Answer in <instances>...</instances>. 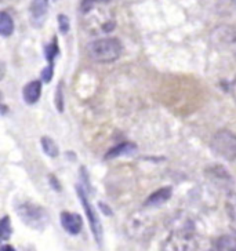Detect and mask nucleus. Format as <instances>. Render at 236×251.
<instances>
[{
  "mask_svg": "<svg viewBox=\"0 0 236 251\" xmlns=\"http://www.w3.org/2000/svg\"><path fill=\"white\" fill-rule=\"evenodd\" d=\"M58 42L57 39H52V42L50 45L45 46V58L49 61V64H54V58L58 55Z\"/></svg>",
  "mask_w": 236,
  "mask_h": 251,
  "instance_id": "nucleus-15",
  "label": "nucleus"
},
{
  "mask_svg": "<svg viewBox=\"0 0 236 251\" xmlns=\"http://www.w3.org/2000/svg\"><path fill=\"white\" fill-rule=\"evenodd\" d=\"M14 32V21L6 11L0 13V35L3 37H8Z\"/></svg>",
  "mask_w": 236,
  "mask_h": 251,
  "instance_id": "nucleus-12",
  "label": "nucleus"
},
{
  "mask_svg": "<svg viewBox=\"0 0 236 251\" xmlns=\"http://www.w3.org/2000/svg\"><path fill=\"white\" fill-rule=\"evenodd\" d=\"M42 94V81L40 80H32L29 81L23 90L24 101L28 105H33L39 101Z\"/></svg>",
  "mask_w": 236,
  "mask_h": 251,
  "instance_id": "nucleus-8",
  "label": "nucleus"
},
{
  "mask_svg": "<svg viewBox=\"0 0 236 251\" xmlns=\"http://www.w3.org/2000/svg\"><path fill=\"white\" fill-rule=\"evenodd\" d=\"M11 233H13V229H11V222H10V217L8 215H4L1 220H0V239L3 242L8 240L11 237Z\"/></svg>",
  "mask_w": 236,
  "mask_h": 251,
  "instance_id": "nucleus-14",
  "label": "nucleus"
},
{
  "mask_svg": "<svg viewBox=\"0 0 236 251\" xmlns=\"http://www.w3.org/2000/svg\"><path fill=\"white\" fill-rule=\"evenodd\" d=\"M6 112H7V108H6V106L3 105V115H6Z\"/></svg>",
  "mask_w": 236,
  "mask_h": 251,
  "instance_id": "nucleus-26",
  "label": "nucleus"
},
{
  "mask_svg": "<svg viewBox=\"0 0 236 251\" xmlns=\"http://www.w3.org/2000/svg\"><path fill=\"white\" fill-rule=\"evenodd\" d=\"M100 207H101V208H103V210H104V213H105V214H106V215L112 214V211H111V210H109V208H108V207L105 206V204H104V203H101V204H100Z\"/></svg>",
  "mask_w": 236,
  "mask_h": 251,
  "instance_id": "nucleus-23",
  "label": "nucleus"
},
{
  "mask_svg": "<svg viewBox=\"0 0 236 251\" xmlns=\"http://www.w3.org/2000/svg\"><path fill=\"white\" fill-rule=\"evenodd\" d=\"M76 193L79 196V199L81 201V206L86 211V215H87V220H89L90 228H91V232L94 235V239L98 244L103 243V226H101V221H100V217L97 214L96 208L91 206V203L89 201V198L86 192L83 191L81 186H76Z\"/></svg>",
  "mask_w": 236,
  "mask_h": 251,
  "instance_id": "nucleus-4",
  "label": "nucleus"
},
{
  "mask_svg": "<svg viewBox=\"0 0 236 251\" xmlns=\"http://www.w3.org/2000/svg\"><path fill=\"white\" fill-rule=\"evenodd\" d=\"M214 250H228L236 251V235H224L215 239Z\"/></svg>",
  "mask_w": 236,
  "mask_h": 251,
  "instance_id": "nucleus-11",
  "label": "nucleus"
},
{
  "mask_svg": "<svg viewBox=\"0 0 236 251\" xmlns=\"http://www.w3.org/2000/svg\"><path fill=\"white\" fill-rule=\"evenodd\" d=\"M54 75V64H49L47 67L42 71V80L45 83H50Z\"/></svg>",
  "mask_w": 236,
  "mask_h": 251,
  "instance_id": "nucleus-19",
  "label": "nucleus"
},
{
  "mask_svg": "<svg viewBox=\"0 0 236 251\" xmlns=\"http://www.w3.org/2000/svg\"><path fill=\"white\" fill-rule=\"evenodd\" d=\"M54 1H57V0H54Z\"/></svg>",
  "mask_w": 236,
  "mask_h": 251,
  "instance_id": "nucleus-27",
  "label": "nucleus"
},
{
  "mask_svg": "<svg viewBox=\"0 0 236 251\" xmlns=\"http://www.w3.org/2000/svg\"><path fill=\"white\" fill-rule=\"evenodd\" d=\"M40 145H42V149H43V152H45L46 155L49 156V157H57L59 155V151L58 147H57V144H55V141H52L50 137H42L40 138Z\"/></svg>",
  "mask_w": 236,
  "mask_h": 251,
  "instance_id": "nucleus-13",
  "label": "nucleus"
},
{
  "mask_svg": "<svg viewBox=\"0 0 236 251\" xmlns=\"http://www.w3.org/2000/svg\"><path fill=\"white\" fill-rule=\"evenodd\" d=\"M49 181H50V185H52V188L54 191H57V192H61V189H62V186L59 184L58 178L55 177L54 174H50L49 176Z\"/></svg>",
  "mask_w": 236,
  "mask_h": 251,
  "instance_id": "nucleus-20",
  "label": "nucleus"
},
{
  "mask_svg": "<svg viewBox=\"0 0 236 251\" xmlns=\"http://www.w3.org/2000/svg\"><path fill=\"white\" fill-rule=\"evenodd\" d=\"M205 174H206L207 179L213 185H215L218 189L232 192L235 181H234V177L229 174V171L224 166L215 164V166H211V167H207Z\"/></svg>",
  "mask_w": 236,
  "mask_h": 251,
  "instance_id": "nucleus-5",
  "label": "nucleus"
},
{
  "mask_svg": "<svg viewBox=\"0 0 236 251\" xmlns=\"http://www.w3.org/2000/svg\"><path fill=\"white\" fill-rule=\"evenodd\" d=\"M0 250H1V251L14 250V247H11V246H7V244H6V246H1V247H0Z\"/></svg>",
  "mask_w": 236,
  "mask_h": 251,
  "instance_id": "nucleus-24",
  "label": "nucleus"
},
{
  "mask_svg": "<svg viewBox=\"0 0 236 251\" xmlns=\"http://www.w3.org/2000/svg\"><path fill=\"white\" fill-rule=\"evenodd\" d=\"M173 195V188L171 186H166V188H160L156 192H154L145 201L147 207H159L167 203Z\"/></svg>",
  "mask_w": 236,
  "mask_h": 251,
  "instance_id": "nucleus-9",
  "label": "nucleus"
},
{
  "mask_svg": "<svg viewBox=\"0 0 236 251\" xmlns=\"http://www.w3.org/2000/svg\"><path fill=\"white\" fill-rule=\"evenodd\" d=\"M94 1H97V3H108L109 0H94Z\"/></svg>",
  "mask_w": 236,
  "mask_h": 251,
  "instance_id": "nucleus-25",
  "label": "nucleus"
},
{
  "mask_svg": "<svg viewBox=\"0 0 236 251\" xmlns=\"http://www.w3.org/2000/svg\"><path fill=\"white\" fill-rule=\"evenodd\" d=\"M61 220V225L65 232H68L69 235L76 236L79 235L83 229V218L80 215L76 213H71V211H62L59 215Z\"/></svg>",
  "mask_w": 236,
  "mask_h": 251,
  "instance_id": "nucleus-6",
  "label": "nucleus"
},
{
  "mask_svg": "<svg viewBox=\"0 0 236 251\" xmlns=\"http://www.w3.org/2000/svg\"><path fill=\"white\" fill-rule=\"evenodd\" d=\"M210 149L214 156L227 162L236 160V134L229 130H220L214 134L210 142Z\"/></svg>",
  "mask_w": 236,
  "mask_h": 251,
  "instance_id": "nucleus-3",
  "label": "nucleus"
},
{
  "mask_svg": "<svg viewBox=\"0 0 236 251\" xmlns=\"http://www.w3.org/2000/svg\"><path fill=\"white\" fill-rule=\"evenodd\" d=\"M137 151V147L134 144H130V142H123L120 145H116L112 149H109L105 155V159L109 160V159H115V157H119V156H127V155H133L134 152Z\"/></svg>",
  "mask_w": 236,
  "mask_h": 251,
  "instance_id": "nucleus-10",
  "label": "nucleus"
},
{
  "mask_svg": "<svg viewBox=\"0 0 236 251\" xmlns=\"http://www.w3.org/2000/svg\"><path fill=\"white\" fill-rule=\"evenodd\" d=\"M123 46L115 37H104L87 45V54L94 62L109 64L122 55Z\"/></svg>",
  "mask_w": 236,
  "mask_h": 251,
  "instance_id": "nucleus-1",
  "label": "nucleus"
},
{
  "mask_svg": "<svg viewBox=\"0 0 236 251\" xmlns=\"http://www.w3.org/2000/svg\"><path fill=\"white\" fill-rule=\"evenodd\" d=\"M227 213L232 221L236 222V193L229 192L227 199Z\"/></svg>",
  "mask_w": 236,
  "mask_h": 251,
  "instance_id": "nucleus-17",
  "label": "nucleus"
},
{
  "mask_svg": "<svg viewBox=\"0 0 236 251\" xmlns=\"http://www.w3.org/2000/svg\"><path fill=\"white\" fill-rule=\"evenodd\" d=\"M231 91H232V97H234V100H235V102H236V77H235V80L232 81V86H231Z\"/></svg>",
  "mask_w": 236,
  "mask_h": 251,
  "instance_id": "nucleus-22",
  "label": "nucleus"
},
{
  "mask_svg": "<svg viewBox=\"0 0 236 251\" xmlns=\"http://www.w3.org/2000/svg\"><path fill=\"white\" fill-rule=\"evenodd\" d=\"M113 29H115V23H106L103 25L104 32H111Z\"/></svg>",
  "mask_w": 236,
  "mask_h": 251,
  "instance_id": "nucleus-21",
  "label": "nucleus"
},
{
  "mask_svg": "<svg viewBox=\"0 0 236 251\" xmlns=\"http://www.w3.org/2000/svg\"><path fill=\"white\" fill-rule=\"evenodd\" d=\"M49 13V0H32L30 4V20L32 24L40 28L46 21Z\"/></svg>",
  "mask_w": 236,
  "mask_h": 251,
  "instance_id": "nucleus-7",
  "label": "nucleus"
},
{
  "mask_svg": "<svg viewBox=\"0 0 236 251\" xmlns=\"http://www.w3.org/2000/svg\"><path fill=\"white\" fill-rule=\"evenodd\" d=\"M58 26H59V32L62 35H67L69 32V28H71V24H69V18L67 15L59 14L58 15Z\"/></svg>",
  "mask_w": 236,
  "mask_h": 251,
  "instance_id": "nucleus-18",
  "label": "nucleus"
},
{
  "mask_svg": "<svg viewBox=\"0 0 236 251\" xmlns=\"http://www.w3.org/2000/svg\"><path fill=\"white\" fill-rule=\"evenodd\" d=\"M15 213L25 225H28L29 228L37 229V230L45 229L50 220L47 211L43 207L35 204V203H30V201H21V203L15 204Z\"/></svg>",
  "mask_w": 236,
  "mask_h": 251,
  "instance_id": "nucleus-2",
  "label": "nucleus"
},
{
  "mask_svg": "<svg viewBox=\"0 0 236 251\" xmlns=\"http://www.w3.org/2000/svg\"><path fill=\"white\" fill-rule=\"evenodd\" d=\"M64 103H65V98H64V81L61 80L57 86L55 90V96H54V105L58 109L59 113L64 112Z\"/></svg>",
  "mask_w": 236,
  "mask_h": 251,
  "instance_id": "nucleus-16",
  "label": "nucleus"
}]
</instances>
